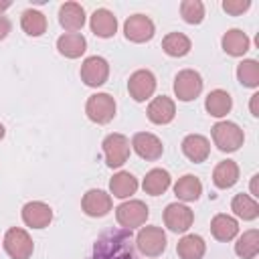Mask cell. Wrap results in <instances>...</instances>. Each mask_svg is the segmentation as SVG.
Wrapping results in <instances>:
<instances>
[{
  "instance_id": "obj_1",
  "label": "cell",
  "mask_w": 259,
  "mask_h": 259,
  "mask_svg": "<svg viewBox=\"0 0 259 259\" xmlns=\"http://www.w3.org/2000/svg\"><path fill=\"white\" fill-rule=\"evenodd\" d=\"M93 259H136L132 231L115 229L103 233L93 247Z\"/></svg>"
},
{
  "instance_id": "obj_2",
  "label": "cell",
  "mask_w": 259,
  "mask_h": 259,
  "mask_svg": "<svg viewBox=\"0 0 259 259\" xmlns=\"http://www.w3.org/2000/svg\"><path fill=\"white\" fill-rule=\"evenodd\" d=\"M210 136H212L214 146L221 152H237L245 142L243 130L235 121H227V119L225 121H217L210 127Z\"/></svg>"
},
{
  "instance_id": "obj_3",
  "label": "cell",
  "mask_w": 259,
  "mask_h": 259,
  "mask_svg": "<svg viewBox=\"0 0 259 259\" xmlns=\"http://www.w3.org/2000/svg\"><path fill=\"white\" fill-rule=\"evenodd\" d=\"M115 99L109 93H93L85 103V113L93 123H109L115 117Z\"/></svg>"
},
{
  "instance_id": "obj_4",
  "label": "cell",
  "mask_w": 259,
  "mask_h": 259,
  "mask_svg": "<svg viewBox=\"0 0 259 259\" xmlns=\"http://www.w3.org/2000/svg\"><path fill=\"white\" fill-rule=\"evenodd\" d=\"M166 233L162 227H142L136 237V247L146 257H160L166 251Z\"/></svg>"
},
{
  "instance_id": "obj_5",
  "label": "cell",
  "mask_w": 259,
  "mask_h": 259,
  "mask_svg": "<svg viewBox=\"0 0 259 259\" xmlns=\"http://www.w3.org/2000/svg\"><path fill=\"white\" fill-rule=\"evenodd\" d=\"M150 217V208L142 200H125L115 208V221L121 225V229H136L142 227Z\"/></svg>"
},
{
  "instance_id": "obj_6",
  "label": "cell",
  "mask_w": 259,
  "mask_h": 259,
  "mask_svg": "<svg viewBox=\"0 0 259 259\" xmlns=\"http://www.w3.org/2000/svg\"><path fill=\"white\" fill-rule=\"evenodd\" d=\"M4 251L10 255V259H30L34 243L24 229L12 227L4 235Z\"/></svg>"
},
{
  "instance_id": "obj_7",
  "label": "cell",
  "mask_w": 259,
  "mask_h": 259,
  "mask_svg": "<svg viewBox=\"0 0 259 259\" xmlns=\"http://www.w3.org/2000/svg\"><path fill=\"white\" fill-rule=\"evenodd\" d=\"M103 156L109 168H119L130 158V140L123 134H109L103 138Z\"/></svg>"
},
{
  "instance_id": "obj_8",
  "label": "cell",
  "mask_w": 259,
  "mask_h": 259,
  "mask_svg": "<svg viewBox=\"0 0 259 259\" xmlns=\"http://www.w3.org/2000/svg\"><path fill=\"white\" fill-rule=\"evenodd\" d=\"M202 91V77L194 69H182L174 77V95L180 101H192Z\"/></svg>"
},
{
  "instance_id": "obj_9",
  "label": "cell",
  "mask_w": 259,
  "mask_h": 259,
  "mask_svg": "<svg viewBox=\"0 0 259 259\" xmlns=\"http://www.w3.org/2000/svg\"><path fill=\"white\" fill-rule=\"evenodd\" d=\"M156 75L148 69H138L127 79V91L134 101H146L156 91Z\"/></svg>"
},
{
  "instance_id": "obj_10",
  "label": "cell",
  "mask_w": 259,
  "mask_h": 259,
  "mask_svg": "<svg viewBox=\"0 0 259 259\" xmlns=\"http://www.w3.org/2000/svg\"><path fill=\"white\" fill-rule=\"evenodd\" d=\"M154 32H156V26H154L152 18L146 14H132L123 22V34L130 42H138V45L148 42V40H152Z\"/></svg>"
},
{
  "instance_id": "obj_11",
  "label": "cell",
  "mask_w": 259,
  "mask_h": 259,
  "mask_svg": "<svg viewBox=\"0 0 259 259\" xmlns=\"http://www.w3.org/2000/svg\"><path fill=\"white\" fill-rule=\"evenodd\" d=\"M107 77H109L107 59H103L99 55H93V57H87L81 63V81L87 87H101L107 81Z\"/></svg>"
},
{
  "instance_id": "obj_12",
  "label": "cell",
  "mask_w": 259,
  "mask_h": 259,
  "mask_svg": "<svg viewBox=\"0 0 259 259\" xmlns=\"http://www.w3.org/2000/svg\"><path fill=\"white\" fill-rule=\"evenodd\" d=\"M194 223V212L182 202H170L164 208V225L172 233H186Z\"/></svg>"
},
{
  "instance_id": "obj_13",
  "label": "cell",
  "mask_w": 259,
  "mask_h": 259,
  "mask_svg": "<svg viewBox=\"0 0 259 259\" xmlns=\"http://www.w3.org/2000/svg\"><path fill=\"white\" fill-rule=\"evenodd\" d=\"M132 148L134 152L142 158V160H148V162H156L162 154H164V146H162V140L150 132H138L134 134L132 138Z\"/></svg>"
},
{
  "instance_id": "obj_14",
  "label": "cell",
  "mask_w": 259,
  "mask_h": 259,
  "mask_svg": "<svg viewBox=\"0 0 259 259\" xmlns=\"http://www.w3.org/2000/svg\"><path fill=\"white\" fill-rule=\"evenodd\" d=\"M113 206V200H111V194H107L105 190H99V188H91L83 194L81 198V208L87 217H93V219H99V217H105Z\"/></svg>"
},
{
  "instance_id": "obj_15",
  "label": "cell",
  "mask_w": 259,
  "mask_h": 259,
  "mask_svg": "<svg viewBox=\"0 0 259 259\" xmlns=\"http://www.w3.org/2000/svg\"><path fill=\"white\" fill-rule=\"evenodd\" d=\"M22 221L26 227L30 229H45L51 225L53 221V208L47 204V202H40V200H30L22 206Z\"/></svg>"
},
{
  "instance_id": "obj_16",
  "label": "cell",
  "mask_w": 259,
  "mask_h": 259,
  "mask_svg": "<svg viewBox=\"0 0 259 259\" xmlns=\"http://www.w3.org/2000/svg\"><path fill=\"white\" fill-rule=\"evenodd\" d=\"M89 26L91 32L99 38H111L117 32V18L111 10L107 8H97L91 16H89Z\"/></svg>"
},
{
  "instance_id": "obj_17",
  "label": "cell",
  "mask_w": 259,
  "mask_h": 259,
  "mask_svg": "<svg viewBox=\"0 0 259 259\" xmlns=\"http://www.w3.org/2000/svg\"><path fill=\"white\" fill-rule=\"evenodd\" d=\"M146 113H148V119H150L152 123H156V125H166V123H170V121L174 119V115H176V105H174V101H172L170 97L158 95V97H154V99L150 101Z\"/></svg>"
},
{
  "instance_id": "obj_18",
  "label": "cell",
  "mask_w": 259,
  "mask_h": 259,
  "mask_svg": "<svg viewBox=\"0 0 259 259\" xmlns=\"http://www.w3.org/2000/svg\"><path fill=\"white\" fill-rule=\"evenodd\" d=\"M180 148H182V154L190 162H194V164L204 162L208 158V154H210V142L204 136H200V134H188L182 140V146Z\"/></svg>"
},
{
  "instance_id": "obj_19",
  "label": "cell",
  "mask_w": 259,
  "mask_h": 259,
  "mask_svg": "<svg viewBox=\"0 0 259 259\" xmlns=\"http://www.w3.org/2000/svg\"><path fill=\"white\" fill-rule=\"evenodd\" d=\"M59 24L67 32H77L85 26V10L77 2H65L59 8Z\"/></svg>"
},
{
  "instance_id": "obj_20",
  "label": "cell",
  "mask_w": 259,
  "mask_h": 259,
  "mask_svg": "<svg viewBox=\"0 0 259 259\" xmlns=\"http://www.w3.org/2000/svg\"><path fill=\"white\" fill-rule=\"evenodd\" d=\"M210 233H212V237L217 241L229 243V241H233L239 235V223H237L235 217L225 214V212H219L210 221Z\"/></svg>"
},
{
  "instance_id": "obj_21",
  "label": "cell",
  "mask_w": 259,
  "mask_h": 259,
  "mask_svg": "<svg viewBox=\"0 0 259 259\" xmlns=\"http://www.w3.org/2000/svg\"><path fill=\"white\" fill-rule=\"evenodd\" d=\"M57 51L67 59H79L87 51V40L81 32H65L57 38Z\"/></svg>"
},
{
  "instance_id": "obj_22",
  "label": "cell",
  "mask_w": 259,
  "mask_h": 259,
  "mask_svg": "<svg viewBox=\"0 0 259 259\" xmlns=\"http://www.w3.org/2000/svg\"><path fill=\"white\" fill-rule=\"evenodd\" d=\"M221 47H223V51H225L227 55H231V57H243V55L249 51L251 40H249V36H247L241 28H231V30H227V32L223 34Z\"/></svg>"
},
{
  "instance_id": "obj_23",
  "label": "cell",
  "mask_w": 259,
  "mask_h": 259,
  "mask_svg": "<svg viewBox=\"0 0 259 259\" xmlns=\"http://www.w3.org/2000/svg\"><path fill=\"white\" fill-rule=\"evenodd\" d=\"M170 182H172V178H170V172L168 170H164V168H152L144 176L142 188L150 196H160V194H164L170 188Z\"/></svg>"
},
{
  "instance_id": "obj_24",
  "label": "cell",
  "mask_w": 259,
  "mask_h": 259,
  "mask_svg": "<svg viewBox=\"0 0 259 259\" xmlns=\"http://www.w3.org/2000/svg\"><path fill=\"white\" fill-rule=\"evenodd\" d=\"M239 180V166L235 160H223L212 170V184L221 190H227L235 186Z\"/></svg>"
},
{
  "instance_id": "obj_25",
  "label": "cell",
  "mask_w": 259,
  "mask_h": 259,
  "mask_svg": "<svg viewBox=\"0 0 259 259\" xmlns=\"http://www.w3.org/2000/svg\"><path fill=\"white\" fill-rule=\"evenodd\" d=\"M204 109L212 117H225L233 109V97L225 89H212L204 99Z\"/></svg>"
},
{
  "instance_id": "obj_26",
  "label": "cell",
  "mask_w": 259,
  "mask_h": 259,
  "mask_svg": "<svg viewBox=\"0 0 259 259\" xmlns=\"http://www.w3.org/2000/svg\"><path fill=\"white\" fill-rule=\"evenodd\" d=\"M136 190H138V178L132 172L119 170L109 180V192L115 198H130L132 194H136Z\"/></svg>"
},
{
  "instance_id": "obj_27",
  "label": "cell",
  "mask_w": 259,
  "mask_h": 259,
  "mask_svg": "<svg viewBox=\"0 0 259 259\" xmlns=\"http://www.w3.org/2000/svg\"><path fill=\"white\" fill-rule=\"evenodd\" d=\"M174 194L178 196V200H184V202H194L200 198L202 194V182L200 178H196L194 174H184L176 180L174 184Z\"/></svg>"
},
{
  "instance_id": "obj_28",
  "label": "cell",
  "mask_w": 259,
  "mask_h": 259,
  "mask_svg": "<svg viewBox=\"0 0 259 259\" xmlns=\"http://www.w3.org/2000/svg\"><path fill=\"white\" fill-rule=\"evenodd\" d=\"M176 253H178L180 259H202L204 253H206V243L200 235L188 233L178 241Z\"/></svg>"
},
{
  "instance_id": "obj_29",
  "label": "cell",
  "mask_w": 259,
  "mask_h": 259,
  "mask_svg": "<svg viewBox=\"0 0 259 259\" xmlns=\"http://www.w3.org/2000/svg\"><path fill=\"white\" fill-rule=\"evenodd\" d=\"M192 49V42L190 38L184 34V32H168L164 38H162V51L168 55V57H186Z\"/></svg>"
},
{
  "instance_id": "obj_30",
  "label": "cell",
  "mask_w": 259,
  "mask_h": 259,
  "mask_svg": "<svg viewBox=\"0 0 259 259\" xmlns=\"http://www.w3.org/2000/svg\"><path fill=\"white\" fill-rule=\"evenodd\" d=\"M231 210L239 219H243V221H255L259 217V204H257V200L253 196H249V194H243V192L233 196Z\"/></svg>"
},
{
  "instance_id": "obj_31",
  "label": "cell",
  "mask_w": 259,
  "mask_h": 259,
  "mask_svg": "<svg viewBox=\"0 0 259 259\" xmlns=\"http://www.w3.org/2000/svg\"><path fill=\"white\" fill-rule=\"evenodd\" d=\"M20 26L28 36H40L47 32V16L40 10L28 8L20 16Z\"/></svg>"
},
{
  "instance_id": "obj_32",
  "label": "cell",
  "mask_w": 259,
  "mask_h": 259,
  "mask_svg": "<svg viewBox=\"0 0 259 259\" xmlns=\"http://www.w3.org/2000/svg\"><path fill=\"white\" fill-rule=\"evenodd\" d=\"M235 253L241 259H255L259 253V231L257 229L245 231L235 243Z\"/></svg>"
},
{
  "instance_id": "obj_33",
  "label": "cell",
  "mask_w": 259,
  "mask_h": 259,
  "mask_svg": "<svg viewBox=\"0 0 259 259\" xmlns=\"http://www.w3.org/2000/svg\"><path fill=\"white\" fill-rule=\"evenodd\" d=\"M237 79L243 87H259V63L255 59H243L237 65Z\"/></svg>"
},
{
  "instance_id": "obj_34",
  "label": "cell",
  "mask_w": 259,
  "mask_h": 259,
  "mask_svg": "<svg viewBox=\"0 0 259 259\" xmlns=\"http://www.w3.org/2000/svg\"><path fill=\"white\" fill-rule=\"evenodd\" d=\"M180 16L188 24H200L204 20V4L200 0H182Z\"/></svg>"
},
{
  "instance_id": "obj_35",
  "label": "cell",
  "mask_w": 259,
  "mask_h": 259,
  "mask_svg": "<svg viewBox=\"0 0 259 259\" xmlns=\"http://www.w3.org/2000/svg\"><path fill=\"white\" fill-rule=\"evenodd\" d=\"M251 8L249 0H225L223 2V10L231 16H241L243 12H247Z\"/></svg>"
},
{
  "instance_id": "obj_36",
  "label": "cell",
  "mask_w": 259,
  "mask_h": 259,
  "mask_svg": "<svg viewBox=\"0 0 259 259\" xmlns=\"http://www.w3.org/2000/svg\"><path fill=\"white\" fill-rule=\"evenodd\" d=\"M10 28H12V24H10V20L4 16V14H0V40H4L6 36H8V32H10Z\"/></svg>"
},
{
  "instance_id": "obj_37",
  "label": "cell",
  "mask_w": 259,
  "mask_h": 259,
  "mask_svg": "<svg viewBox=\"0 0 259 259\" xmlns=\"http://www.w3.org/2000/svg\"><path fill=\"white\" fill-rule=\"evenodd\" d=\"M249 107H251V115H253V117H259V93H253V95H251Z\"/></svg>"
},
{
  "instance_id": "obj_38",
  "label": "cell",
  "mask_w": 259,
  "mask_h": 259,
  "mask_svg": "<svg viewBox=\"0 0 259 259\" xmlns=\"http://www.w3.org/2000/svg\"><path fill=\"white\" fill-rule=\"evenodd\" d=\"M257 180H259V174H253V178H251V194H249V196H253V198H257V196H259Z\"/></svg>"
},
{
  "instance_id": "obj_39",
  "label": "cell",
  "mask_w": 259,
  "mask_h": 259,
  "mask_svg": "<svg viewBox=\"0 0 259 259\" xmlns=\"http://www.w3.org/2000/svg\"><path fill=\"white\" fill-rule=\"evenodd\" d=\"M10 6H12V2H10V0H4V2H0V14H2L4 10H8Z\"/></svg>"
},
{
  "instance_id": "obj_40",
  "label": "cell",
  "mask_w": 259,
  "mask_h": 259,
  "mask_svg": "<svg viewBox=\"0 0 259 259\" xmlns=\"http://www.w3.org/2000/svg\"><path fill=\"white\" fill-rule=\"evenodd\" d=\"M4 134H6V130H4V125H2V123H0V140H2V138H4Z\"/></svg>"
}]
</instances>
